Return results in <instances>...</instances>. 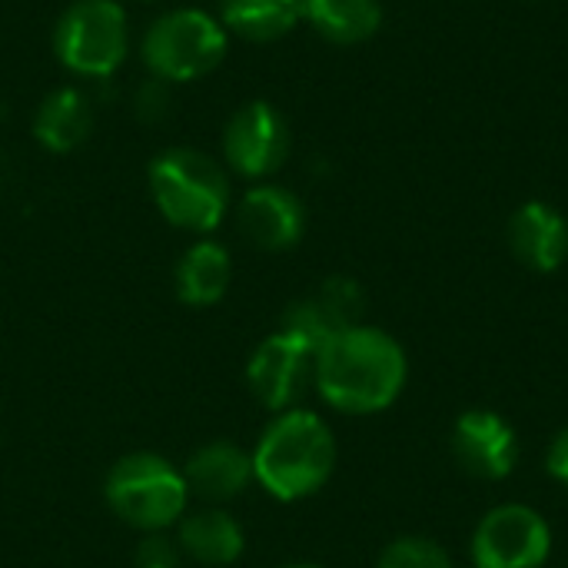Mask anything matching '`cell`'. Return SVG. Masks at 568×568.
Instances as JSON below:
<instances>
[{
  "mask_svg": "<svg viewBox=\"0 0 568 568\" xmlns=\"http://www.w3.org/2000/svg\"><path fill=\"white\" fill-rule=\"evenodd\" d=\"M313 379L320 396L339 413H383L406 386V353L389 333L356 323L316 349Z\"/></svg>",
  "mask_w": 568,
  "mask_h": 568,
  "instance_id": "cell-1",
  "label": "cell"
},
{
  "mask_svg": "<svg viewBox=\"0 0 568 568\" xmlns=\"http://www.w3.org/2000/svg\"><path fill=\"white\" fill-rule=\"evenodd\" d=\"M250 456L253 479L273 499L300 503L329 483L336 466V439L316 413L286 409L263 429Z\"/></svg>",
  "mask_w": 568,
  "mask_h": 568,
  "instance_id": "cell-2",
  "label": "cell"
},
{
  "mask_svg": "<svg viewBox=\"0 0 568 568\" xmlns=\"http://www.w3.org/2000/svg\"><path fill=\"white\" fill-rule=\"evenodd\" d=\"M150 196L160 216L186 233H213L233 203L226 170L203 150L170 146L150 160Z\"/></svg>",
  "mask_w": 568,
  "mask_h": 568,
  "instance_id": "cell-3",
  "label": "cell"
},
{
  "mask_svg": "<svg viewBox=\"0 0 568 568\" xmlns=\"http://www.w3.org/2000/svg\"><path fill=\"white\" fill-rule=\"evenodd\" d=\"M230 47V33L216 13L203 7H176L156 17L143 40L140 60L160 83H193L213 73Z\"/></svg>",
  "mask_w": 568,
  "mask_h": 568,
  "instance_id": "cell-4",
  "label": "cell"
},
{
  "mask_svg": "<svg viewBox=\"0 0 568 568\" xmlns=\"http://www.w3.org/2000/svg\"><path fill=\"white\" fill-rule=\"evenodd\" d=\"M106 506L140 532H163L186 516L190 486L183 473L156 453H130L106 473Z\"/></svg>",
  "mask_w": 568,
  "mask_h": 568,
  "instance_id": "cell-5",
  "label": "cell"
},
{
  "mask_svg": "<svg viewBox=\"0 0 568 568\" xmlns=\"http://www.w3.org/2000/svg\"><path fill=\"white\" fill-rule=\"evenodd\" d=\"M126 53L130 20L116 0H73L53 23V57L77 77H113Z\"/></svg>",
  "mask_w": 568,
  "mask_h": 568,
  "instance_id": "cell-6",
  "label": "cell"
},
{
  "mask_svg": "<svg viewBox=\"0 0 568 568\" xmlns=\"http://www.w3.org/2000/svg\"><path fill=\"white\" fill-rule=\"evenodd\" d=\"M552 552L549 523L519 503L496 506L486 513L473 536L476 568H539Z\"/></svg>",
  "mask_w": 568,
  "mask_h": 568,
  "instance_id": "cell-7",
  "label": "cell"
},
{
  "mask_svg": "<svg viewBox=\"0 0 568 568\" xmlns=\"http://www.w3.org/2000/svg\"><path fill=\"white\" fill-rule=\"evenodd\" d=\"M223 156L233 173L243 180H266L273 176L290 156V126L286 116L266 103L250 100L243 103L223 130Z\"/></svg>",
  "mask_w": 568,
  "mask_h": 568,
  "instance_id": "cell-8",
  "label": "cell"
},
{
  "mask_svg": "<svg viewBox=\"0 0 568 568\" xmlns=\"http://www.w3.org/2000/svg\"><path fill=\"white\" fill-rule=\"evenodd\" d=\"M313 363H316V349L306 346L300 336L280 329L266 336L250 356V366H246L250 393L256 396L260 406L273 413H286L306 393Z\"/></svg>",
  "mask_w": 568,
  "mask_h": 568,
  "instance_id": "cell-9",
  "label": "cell"
},
{
  "mask_svg": "<svg viewBox=\"0 0 568 568\" xmlns=\"http://www.w3.org/2000/svg\"><path fill=\"white\" fill-rule=\"evenodd\" d=\"M453 456L456 463L486 483H499L516 469L519 443L513 426L493 409H469L456 419L453 429Z\"/></svg>",
  "mask_w": 568,
  "mask_h": 568,
  "instance_id": "cell-10",
  "label": "cell"
},
{
  "mask_svg": "<svg viewBox=\"0 0 568 568\" xmlns=\"http://www.w3.org/2000/svg\"><path fill=\"white\" fill-rule=\"evenodd\" d=\"M236 226L246 236V243L280 253L303 240L306 210L293 190L276 183H256L243 193L236 206Z\"/></svg>",
  "mask_w": 568,
  "mask_h": 568,
  "instance_id": "cell-11",
  "label": "cell"
},
{
  "mask_svg": "<svg viewBox=\"0 0 568 568\" xmlns=\"http://www.w3.org/2000/svg\"><path fill=\"white\" fill-rule=\"evenodd\" d=\"M509 246L516 260L536 273H556L568 260L566 216L549 203H523L509 220Z\"/></svg>",
  "mask_w": 568,
  "mask_h": 568,
  "instance_id": "cell-12",
  "label": "cell"
},
{
  "mask_svg": "<svg viewBox=\"0 0 568 568\" xmlns=\"http://www.w3.org/2000/svg\"><path fill=\"white\" fill-rule=\"evenodd\" d=\"M183 479L190 486V493H196L206 503H230L236 496L246 493V486L253 483V456L246 449H240L236 443L216 439L200 446L186 469Z\"/></svg>",
  "mask_w": 568,
  "mask_h": 568,
  "instance_id": "cell-13",
  "label": "cell"
},
{
  "mask_svg": "<svg viewBox=\"0 0 568 568\" xmlns=\"http://www.w3.org/2000/svg\"><path fill=\"white\" fill-rule=\"evenodd\" d=\"M93 130V106L80 87L50 90L33 110V140L47 153H73Z\"/></svg>",
  "mask_w": 568,
  "mask_h": 568,
  "instance_id": "cell-14",
  "label": "cell"
},
{
  "mask_svg": "<svg viewBox=\"0 0 568 568\" xmlns=\"http://www.w3.org/2000/svg\"><path fill=\"white\" fill-rule=\"evenodd\" d=\"M233 280V260L230 250L216 240H200L193 243L173 273V286L180 303L186 306H216Z\"/></svg>",
  "mask_w": 568,
  "mask_h": 568,
  "instance_id": "cell-15",
  "label": "cell"
},
{
  "mask_svg": "<svg viewBox=\"0 0 568 568\" xmlns=\"http://www.w3.org/2000/svg\"><path fill=\"white\" fill-rule=\"evenodd\" d=\"M176 546L200 566H233L246 542L226 509H200L176 523Z\"/></svg>",
  "mask_w": 568,
  "mask_h": 568,
  "instance_id": "cell-16",
  "label": "cell"
},
{
  "mask_svg": "<svg viewBox=\"0 0 568 568\" xmlns=\"http://www.w3.org/2000/svg\"><path fill=\"white\" fill-rule=\"evenodd\" d=\"M216 17L226 33L270 43L303 20V0H216Z\"/></svg>",
  "mask_w": 568,
  "mask_h": 568,
  "instance_id": "cell-17",
  "label": "cell"
},
{
  "mask_svg": "<svg viewBox=\"0 0 568 568\" xmlns=\"http://www.w3.org/2000/svg\"><path fill=\"white\" fill-rule=\"evenodd\" d=\"M303 20L329 43L353 47L383 27L379 0H303Z\"/></svg>",
  "mask_w": 568,
  "mask_h": 568,
  "instance_id": "cell-18",
  "label": "cell"
},
{
  "mask_svg": "<svg viewBox=\"0 0 568 568\" xmlns=\"http://www.w3.org/2000/svg\"><path fill=\"white\" fill-rule=\"evenodd\" d=\"M376 568H453V562L436 542L419 539V536H406V539H396L379 556Z\"/></svg>",
  "mask_w": 568,
  "mask_h": 568,
  "instance_id": "cell-19",
  "label": "cell"
},
{
  "mask_svg": "<svg viewBox=\"0 0 568 568\" xmlns=\"http://www.w3.org/2000/svg\"><path fill=\"white\" fill-rule=\"evenodd\" d=\"M316 300L333 313L339 326H356V316L363 310V290L349 276H333L320 286Z\"/></svg>",
  "mask_w": 568,
  "mask_h": 568,
  "instance_id": "cell-20",
  "label": "cell"
},
{
  "mask_svg": "<svg viewBox=\"0 0 568 568\" xmlns=\"http://www.w3.org/2000/svg\"><path fill=\"white\" fill-rule=\"evenodd\" d=\"M133 562H136V568H180V546L160 532H150L136 546Z\"/></svg>",
  "mask_w": 568,
  "mask_h": 568,
  "instance_id": "cell-21",
  "label": "cell"
},
{
  "mask_svg": "<svg viewBox=\"0 0 568 568\" xmlns=\"http://www.w3.org/2000/svg\"><path fill=\"white\" fill-rule=\"evenodd\" d=\"M546 466H549L552 479H559L562 486H568V429H562V433L552 439Z\"/></svg>",
  "mask_w": 568,
  "mask_h": 568,
  "instance_id": "cell-22",
  "label": "cell"
},
{
  "mask_svg": "<svg viewBox=\"0 0 568 568\" xmlns=\"http://www.w3.org/2000/svg\"><path fill=\"white\" fill-rule=\"evenodd\" d=\"M286 568H323V566H306V562H303V566H286Z\"/></svg>",
  "mask_w": 568,
  "mask_h": 568,
  "instance_id": "cell-23",
  "label": "cell"
},
{
  "mask_svg": "<svg viewBox=\"0 0 568 568\" xmlns=\"http://www.w3.org/2000/svg\"><path fill=\"white\" fill-rule=\"evenodd\" d=\"M140 3H150V0H140Z\"/></svg>",
  "mask_w": 568,
  "mask_h": 568,
  "instance_id": "cell-24",
  "label": "cell"
}]
</instances>
